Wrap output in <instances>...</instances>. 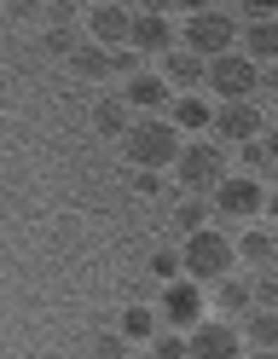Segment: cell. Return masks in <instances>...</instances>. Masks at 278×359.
Returning a JSON list of instances; mask_svg holds the SVG:
<instances>
[{"label": "cell", "mask_w": 278, "mask_h": 359, "mask_svg": "<svg viewBox=\"0 0 278 359\" xmlns=\"http://www.w3.org/2000/svg\"><path fill=\"white\" fill-rule=\"evenodd\" d=\"M267 151H272V163H278V122L267 128Z\"/></svg>", "instance_id": "cell-31"}, {"label": "cell", "mask_w": 278, "mask_h": 359, "mask_svg": "<svg viewBox=\"0 0 278 359\" xmlns=\"http://www.w3.org/2000/svg\"><path fill=\"white\" fill-rule=\"evenodd\" d=\"M249 302H255V284H244V278H220L215 284V307L226 313V319H232V313H244V319H249Z\"/></svg>", "instance_id": "cell-17"}, {"label": "cell", "mask_w": 278, "mask_h": 359, "mask_svg": "<svg viewBox=\"0 0 278 359\" xmlns=\"http://www.w3.org/2000/svg\"><path fill=\"white\" fill-rule=\"evenodd\" d=\"M272 110H278V93H272Z\"/></svg>", "instance_id": "cell-34"}, {"label": "cell", "mask_w": 278, "mask_h": 359, "mask_svg": "<svg viewBox=\"0 0 278 359\" xmlns=\"http://www.w3.org/2000/svg\"><path fill=\"white\" fill-rule=\"evenodd\" d=\"M162 319H168L174 330L192 336V330L203 325V284H192V278L168 284V290H162Z\"/></svg>", "instance_id": "cell-10"}, {"label": "cell", "mask_w": 278, "mask_h": 359, "mask_svg": "<svg viewBox=\"0 0 278 359\" xmlns=\"http://www.w3.org/2000/svg\"><path fill=\"white\" fill-rule=\"evenodd\" d=\"M185 342H192V359H244V336L232 319H203Z\"/></svg>", "instance_id": "cell-9"}, {"label": "cell", "mask_w": 278, "mask_h": 359, "mask_svg": "<svg viewBox=\"0 0 278 359\" xmlns=\"http://www.w3.org/2000/svg\"><path fill=\"white\" fill-rule=\"evenodd\" d=\"M93 128H99L105 133V140H128V133H133V104L128 99H99V104H93Z\"/></svg>", "instance_id": "cell-13"}, {"label": "cell", "mask_w": 278, "mask_h": 359, "mask_svg": "<svg viewBox=\"0 0 278 359\" xmlns=\"http://www.w3.org/2000/svg\"><path fill=\"white\" fill-rule=\"evenodd\" d=\"M93 353H99V359H128V336H122V330L93 336Z\"/></svg>", "instance_id": "cell-25"}, {"label": "cell", "mask_w": 278, "mask_h": 359, "mask_svg": "<svg viewBox=\"0 0 278 359\" xmlns=\"http://www.w3.org/2000/svg\"><path fill=\"white\" fill-rule=\"evenodd\" d=\"M133 191H139V197H157L162 180H157V174H133Z\"/></svg>", "instance_id": "cell-30"}, {"label": "cell", "mask_w": 278, "mask_h": 359, "mask_svg": "<svg viewBox=\"0 0 278 359\" xmlns=\"http://www.w3.org/2000/svg\"><path fill=\"white\" fill-rule=\"evenodd\" d=\"M180 261H185V278H192V284H220V278H232L238 238H226V232H215V226H203V232L185 238Z\"/></svg>", "instance_id": "cell-3"}, {"label": "cell", "mask_w": 278, "mask_h": 359, "mask_svg": "<svg viewBox=\"0 0 278 359\" xmlns=\"http://www.w3.org/2000/svg\"><path fill=\"white\" fill-rule=\"evenodd\" d=\"M215 140L220 145H255V140H267V116L255 104H220L215 110Z\"/></svg>", "instance_id": "cell-8"}, {"label": "cell", "mask_w": 278, "mask_h": 359, "mask_svg": "<svg viewBox=\"0 0 278 359\" xmlns=\"http://www.w3.org/2000/svg\"><path fill=\"white\" fill-rule=\"evenodd\" d=\"M244 53L255 64H278V18H267V24H244Z\"/></svg>", "instance_id": "cell-14"}, {"label": "cell", "mask_w": 278, "mask_h": 359, "mask_svg": "<svg viewBox=\"0 0 278 359\" xmlns=\"http://www.w3.org/2000/svg\"><path fill=\"white\" fill-rule=\"evenodd\" d=\"M255 302L278 313V278H272V273H267V278H255Z\"/></svg>", "instance_id": "cell-27"}, {"label": "cell", "mask_w": 278, "mask_h": 359, "mask_svg": "<svg viewBox=\"0 0 278 359\" xmlns=\"http://www.w3.org/2000/svg\"><path fill=\"white\" fill-rule=\"evenodd\" d=\"M116 58V76H139V53L133 47H122V53H110Z\"/></svg>", "instance_id": "cell-29"}, {"label": "cell", "mask_w": 278, "mask_h": 359, "mask_svg": "<svg viewBox=\"0 0 278 359\" xmlns=\"http://www.w3.org/2000/svg\"><path fill=\"white\" fill-rule=\"evenodd\" d=\"M244 163H249V168H267V163H272V151H267V140H255V145H244Z\"/></svg>", "instance_id": "cell-28"}, {"label": "cell", "mask_w": 278, "mask_h": 359, "mask_svg": "<svg viewBox=\"0 0 278 359\" xmlns=\"http://www.w3.org/2000/svg\"><path fill=\"white\" fill-rule=\"evenodd\" d=\"M133 53H162L168 58L174 53V24L162 12H139L133 18Z\"/></svg>", "instance_id": "cell-12"}, {"label": "cell", "mask_w": 278, "mask_h": 359, "mask_svg": "<svg viewBox=\"0 0 278 359\" xmlns=\"http://www.w3.org/2000/svg\"><path fill=\"white\" fill-rule=\"evenodd\" d=\"M203 220H208V203H203V197H180V232H185V238L203 232Z\"/></svg>", "instance_id": "cell-22"}, {"label": "cell", "mask_w": 278, "mask_h": 359, "mask_svg": "<svg viewBox=\"0 0 278 359\" xmlns=\"http://www.w3.org/2000/svg\"><path fill=\"white\" fill-rule=\"evenodd\" d=\"M249 359H278V353H267V348H255V353H249Z\"/></svg>", "instance_id": "cell-33"}, {"label": "cell", "mask_w": 278, "mask_h": 359, "mask_svg": "<svg viewBox=\"0 0 278 359\" xmlns=\"http://www.w3.org/2000/svg\"><path fill=\"white\" fill-rule=\"evenodd\" d=\"M180 191H220L226 186V145L220 140H197L180 151Z\"/></svg>", "instance_id": "cell-5"}, {"label": "cell", "mask_w": 278, "mask_h": 359, "mask_svg": "<svg viewBox=\"0 0 278 359\" xmlns=\"http://www.w3.org/2000/svg\"><path fill=\"white\" fill-rule=\"evenodd\" d=\"M151 273H157L162 284H180V273H185V261H180L174 250H157V255H151Z\"/></svg>", "instance_id": "cell-24"}, {"label": "cell", "mask_w": 278, "mask_h": 359, "mask_svg": "<svg viewBox=\"0 0 278 359\" xmlns=\"http://www.w3.org/2000/svg\"><path fill=\"white\" fill-rule=\"evenodd\" d=\"M255 87H267V76H261V64H255L249 53H226V58L208 64V93H215L220 104H249Z\"/></svg>", "instance_id": "cell-4"}, {"label": "cell", "mask_w": 278, "mask_h": 359, "mask_svg": "<svg viewBox=\"0 0 278 359\" xmlns=\"http://www.w3.org/2000/svg\"><path fill=\"white\" fill-rule=\"evenodd\" d=\"M168 93H174V87L162 81V76H133L122 99H128L133 110H162V104H168Z\"/></svg>", "instance_id": "cell-15"}, {"label": "cell", "mask_w": 278, "mask_h": 359, "mask_svg": "<svg viewBox=\"0 0 278 359\" xmlns=\"http://www.w3.org/2000/svg\"><path fill=\"white\" fill-rule=\"evenodd\" d=\"M70 64H76V76H81V81H110V76H116V58L99 47V41H87V47L70 58Z\"/></svg>", "instance_id": "cell-16"}, {"label": "cell", "mask_w": 278, "mask_h": 359, "mask_svg": "<svg viewBox=\"0 0 278 359\" xmlns=\"http://www.w3.org/2000/svg\"><path fill=\"white\" fill-rule=\"evenodd\" d=\"M122 336L128 342H157V313L151 307H128L122 313Z\"/></svg>", "instance_id": "cell-21"}, {"label": "cell", "mask_w": 278, "mask_h": 359, "mask_svg": "<svg viewBox=\"0 0 278 359\" xmlns=\"http://www.w3.org/2000/svg\"><path fill=\"white\" fill-rule=\"evenodd\" d=\"M133 6H116V0H105V6H87V41H99L105 53H122L133 47Z\"/></svg>", "instance_id": "cell-6"}, {"label": "cell", "mask_w": 278, "mask_h": 359, "mask_svg": "<svg viewBox=\"0 0 278 359\" xmlns=\"http://www.w3.org/2000/svg\"><path fill=\"white\" fill-rule=\"evenodd\" d=\"M215 215H220V220H255V215H267V191H261V180H249V174H226V186L215 191Z\"/></svg>", "instance_id": "cell-7"}, {"label": "cell", "mask_w": 278, "mask_h": 359, "mask_svg": "<svg viewBox=\"0 0 278 359\" xmlns=\"http://www.w3.org/2000/svg\"><path fill=\"white\" fill-rule=\"evenodd\" d=\"M46 53H58V58H76L81 47H76V41H70V29L58 24V29H46Z\"/></svg>", "instance_id": "cell-26"}, {"label": "cell", "mask_w": 278, "mask_h": 359, "mask_svg": "<svg viewBox=\"0 0 278 359\" xmlns=\"http://www.w3.org/2000/svg\"><path fill=\"white\" fill-rule=\"evenodd\" d=\"M122 151H128V163H133V168L157 174V168H174L185 145H180V128H174V122H162V116H139L133 133L122 140Z\"/></svg>", "instance_id": "cell-1"}, {"label": "cell", "mask_w": 278, "mask_h": 359, "mask_svg": "<svg viewBox=\"0 0 278 359\" xmlns=\"http://www.w3.org/2000/svg\"><path fill=\"white\" fill-rule=\"evenodd\" d=\"M215 110H220V104L185 93V99H174V128H215Z\"/></svg>", "instance_id": "cell-18"}, {"label": "cell", "mask_w": 278, "mask_h": 359, "mask_svg": "<svg viewBox=\"0 0 278 359\" xmlns=\"http://www.w3.org/2000/svg\"><path fill=\"white\" fill-rule=\"evenodd\" d=\"M267 215H272V226H278V186L267 191Z\"/></svg>", "instance_id": "cell-32"}, {"label": "cell", "mask_w": 278, "mask_h": 359, "mask_svg": "<svg viewBox=\"0 0 278 359\" xmlns=\"http://www.w3.org/2000/svg\"><path fill=\"white\" fill-rule=\"evenodd\" d=\"M162 81L185 99V93H197V87H208V64H203L197 53H180V47H174L168 58H162Z\"/></svg>", "instance_id": "cell-11"}, {"label": "cell", "mask_w": 278, "mask_h": 359, "mask_svg": "<svg viewBox=\"0 0 278 359\" xmlns=\"http://www.w3.org/2000/svg\"><path fill=\"white\" fill-rule=\"evenodd\" d=\"M151 359H192V342H185L180 330H168V336H157V342H151Z\"/></svg>", "instance_id": "cell-23"}, {"label": "cell", "mask_w": 278, "mask_h": 359, "mask_svg": "<svg viewBox=\"0 0 278 359\" xmlns=\"http://www.w3.org/2000/svg\"><path fill=\"white\" fill-rule=\"evenodd\" d=\"M244 336L255 348H267V353H278V313L272 307H261V313H249L244 319Z\"/></svg>", "instance_id": "cell-19"}, {"label": "cell", "mask_w": 278, "mask_h": 359, "mask_svg": "<svg viewBox=\"0 0 278 359\" xmlns=\"http://www.w3.org/2000/svg\"><path fill=\"white\" fill-rule=\"evenodd\" d=\"M238 255H244V261H255V266H267V261H278V243H272V232L249 226V232L238 238Z\"/></svg>", "instance_id": "cell-20"}, {"label": "cell", "mask_w": 278, "mask_h": 359, "mask_svg": "<svg viewBox=\"0 0 278 359\" xmlns=\"http://www.w3.org/2000/svg\"><path fill=\"white\" fill-rule=\"evenodd\" d=\"M232 41H244V24L232 6H203L185 18V53H197L203 64H215L232 53Z\"/></svg>", "instance_id": "cell-2"}]
</instances>
